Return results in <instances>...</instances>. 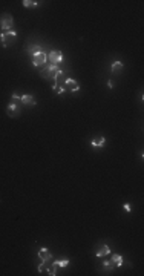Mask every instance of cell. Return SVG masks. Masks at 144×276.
I'll return each mask as SVG.
<instances>
[{
    "label": "cell",
    "instance_id": "cell-1",
    "mask_svg": "<svg viewBox=\"0 0 144 276\" xmlns=\"http://www.w3.org/2000/svg\"><path fill=\"white\" fill-rule=\"evenodd\" d=\"M22 97L17 95V94H14L12 97H11V103H9V106L6 108V114L9 115V117H18L20 115V112H22Z\"/></svg>",
    "mask_w": 144,
    "mask_h": 276
},
{
    "label": "cell",
    "instance_id": "cell-2",
    "mask_svg": "<svg viewBox=\"0 0 144 276\" xmlns=\"http://www.w3.org/2000/svg\"><path fill=\"white\" fill-rule=\"evenodd\" d=\"M41 69H40V75L45 78V80H49V78H55V74L60 71V68H58V65H43V66H40Z\"/></svg>",
    "mask_w": 144,
    "mask_h": 276
},
{
    "label": "cell",
    "instance_id": "cell-3",
    "mask_svg": "<svg viewBox=\"0 0 144 276\" xmlns=\"http://www.w3.org/2000/svg\"><path fill=\"white\" fill-rule=\"evenodd\" d=\"M16 38H17V32L12 31V29H11V31H3V32L0 34V41H2V45H3L5 48L14 45V43H16Z\"/></svg>",
    "mask_w": 144,
    "mask_h": 276
},
{
    "label": "cell",
    "instance_id": "cell-4",
    "mask_svg": "<svg viewBox=\"0 0 144 276\" xmlns=\"http://www.w3.org/2000/svg\"><path fill=\"white\" fill-rule=\"evenodd\" d=\"M37 270H38V273H43V272H46L48 275H51V276H55V275H57L54 262L51 264L49 261H43V262H41V264L37 267Z\"/></svg>",
    "mask_w": 144,
    "mask_h": 276
},
{
    "label": "cell",
    "instance_id": "cell-5",
    "mask_svg": "<svg viewBox=\"0 0 144 276\" xmlns=\"http://www.w3.org/2000/svg\"><path fill=\"white\" fill-rule=\"evenodd\" d=\"M0 28L3 31H11L14 28V18L11 17L9 14H3L0 18Z\"/></svg>",
    "mask_w": 144,
    "mask_h": 276
},
{
    "label": "cell",
    "instance_id": "cell-6",
    "mask_svg": "<svg viewBox=\"0 0 144 276\" xmlns=\"http://www.w3.org/2000/svg\"><path fill=\"white\" fill-rule=\"evenodd\" d=\"M46 60H48V54L43 52V51L37 52L36 55H32V65H34L36 68H40V66L46 65Z\"/></svg>",
    "mask_w": 144,
    "mask_h": 276
},
{
    "label": "cell",
    "instance_id": "cell-7",
    "mask_svg": "<svg viewBox=\"0 0 144 276\" xmlns=\"http://www.w3.org/2000/svg\"><path fill=\"white\" fill-rule=\"evenodd\" d=\"M48 58H49V61H51V65H58V63H61L63 61V52L61 51H49V54H48Z\"/></svg>",
    "mask_w": 144,
    "mask_h": 276
},
{
    "label": "cell",
    "instance_id": "cell-8",
    "mask_svg": "<svg viewBox=\"0 0 144 276\" xmlns=\"http://www.w3.org/2000/svg\"><path fill=\"white\" fill-rule=\"evenodd\" d=\"M65 89L77 92V91H80V85H78L74 78H66V80H65Z\"/></svg>",
    "mask_w": 144,
    "mask_h": 276
},
{
    "label": "cell",
    "instance_id": "cell-9",
    "mask_svg": "<svg viewBox=\"0 0 144 276\" xmlns=\"http://www.w3.org/2000/svg\"><path fill=\"white\" fill-rule=\"evenodd\" d=\"M109 253H110V249H109L108 244H100V245H97V252H95V255H97L98 258L108 256Z\"/></svg>",
    "mask_w": 144,
    "mask_h": 276
},
{
    "label": "cell",
    "instance_id": "cell-10",
    "mask_svg": "<svg viewBox=\"0 0 144 276\" xmlns=\"http://www.w3.org/2000/svg\"><path fill=\"white\" fill-rule=\"evenodd\" d=\"M38 258H40L41 261H51V259H52V255H51V252H49L46 247H41V249L38 250Z\"/></svg>",
    "mask_w": 144,
    "mask_h": 276
},
{
    "label": "cell",
    "instance_id": "cell-11",
    "mask_svg": "<svg viewBox=\"0 0 144 276\" xmlns=\"http://www.w3.org/2000/svg\"><path fill=\"white\" fill-rule=\"evenodd\" d=\"M22 103H23V104H26V106H36V104H37L36 98H34L32 95H29V94L22 95Z\"/></svg>",
    "mask_w": 144,
    "mask_h": 276
},
{
    "label": "cell",
    "instance_id": "cell-12",
    "mask_svg": "<svg viewBox=\"0 0 144 276\" xmlns=\"http://www.w3.org/2000/svg\"><path fill=\"white\" fill-rule=\"evenodd\" d=\"M123 68H124V65H123V61H115V63H112V66H110V71L113 74H118L123 71Z\"/></svg>",
    "mask_w": 144,
    "mask_h": 276
},
{
    "label": "cell",
    "instance_id": "cell-13",
    "mask_svg": "<svg viewBox=\"0 0 144 276\" xmlns=\"http://www.w3.org/2000/svg\"><path fill=\"white\" fill-rule=\"evenodd\" d=\"M104 143H106L104 137H95L92 140V146L94 147H101V146H104Z\"/></svg>",
    "mask_w": 144,
    "mask_h": 276
},
{
    "label": "cell",
    "instance_id": "cell-14",
    "mask_svg": "<svg viewBox=\"0 0 144 276\" xmlns=\"http://www.w3.org/2000/svg\"><path fill=\"white\" fill-rule=\"evenodd\" d=\"M40 51H41V48H40L38 45H29V46H28V49H26V52L31 55V57H32V55H36L37 52H40Z\"/></svg>",
    "mask_w": 144,
    "mask_h": 276
},
{
    "label": "cell",
    "instance_id": "cell-15",
    "mask_svg": "<svg viewBox=\"0 0 144 276\" xmlns=\"http://www.w3.org/2000/svg\"><path fill=\"white\" fill-rule=\"evenodd\" d=\"M113 267H115V264H113L112 261H103V272L109 273V272L113 270Z\"/></svg>",
    "mask_w": 144,
    "mask_h": 276
},
{
    "label": "cell",
    "instance_id": "cell-16",
    "mask_svg": "<svg viewBox=\"0 0 144 276\" xmlns=\"http://www.w3.org/2000/svg\"><path fill=\"white\" fill-rule=\"evenodd\" d=\"M68 264H69V259H68V258H60V259H57L54 262L55 267H66Z\"/></svg>",
    "mask_w": 144,
    "mask_h": 276
},
{
    "label": "cell",
    "instance_id": "cell-17",
    "mask_svg": "<svg viewBox=\"0 0 144 276\" xmlns=\"http://www.w3.org/2000/svg\"><path fill=\"white\" fill-rule=\"evenodd\" d=\"M110 261H112L115 265H118V267H120V265H123V256H121V255H117V253H115V255H112Z\"/></svg>",
    "mask_w": 144,
    "mask_h": 276
},
{
    "label": "cell",
    "instance_id": "cell-18",
    "mask_svg": "<svg viewBox=\"0 0 144 276\" xmlns=\"http://www.w3.org/2000/svg\"><path fill=\"white\" fill-rule=\"evenodd\" d=\"M23 6H25V8H37L38 3L34 2V0H23Z\"/></svg>",
    "mask_w": 144,
    "mask_h": 276
},
{
    "label": "cell",
    "instance_id": "cell-19",
    "mask_svg": "<svg viewBox=\"0 0 144 276\" xmlns=\"http://www.w3.org/2000/svg\"><path fill=\"white\" fill-rule=\"evenodd\" d=\"M52 89H54V92L55 94H65V85H54L52 86Z\"/></svg>",
    "mask_w": 144,
    "mask_h": 276
},
{
    "label": "cell",
    "instance_id": "cell-20",
    "mask_svg": "<svg viewBox=\"0 0 144 276\" xmlns=\"http://www.w3.org/2000/svg\"><path fill=\"white\" fill-rule=\"evenodd\" d=\"M124 210H126V212H130V206H129V204H124Z\"/></svg>",
    "mask_w": 144,
    "mask_h": 276
},
{
    "label": "cell",
    "instance_id": "cell-21",
    "mask_svg": "<svg viewBox=\"0 0 144 276\" xmlns=\"http://www.w3.org/2000/svg\"><path fill=\"white\" fill-rule=\"evenodd\" d=\"M108 86L112 89V88H113V83H112V81H108Z\"/></svg>",
    "mask_w": 144,
    "mask_h": 276
}]
</instances>
